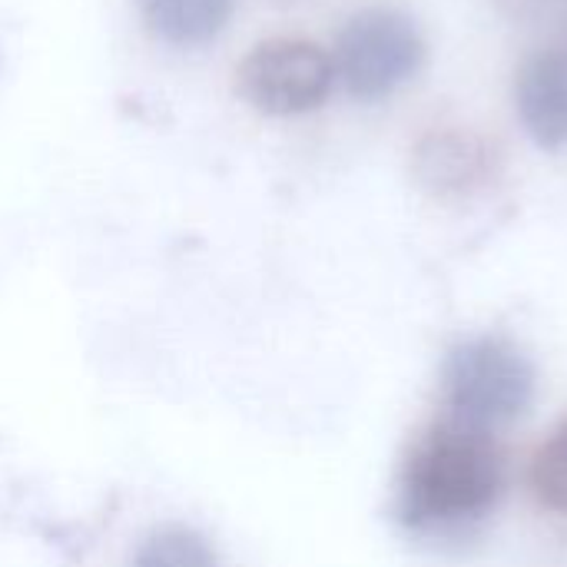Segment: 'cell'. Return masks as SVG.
I'll list each match as a JSON object with an SVG mask.
<instances>
[{
	"label": "cell",
	"mask_w": 567,
	"mask_h": 567,
	"mask_svg": "<svg viewBox=\"0 0 567 567\" xmlns=\"http://www.w3.org/2000/svg\"><path fill=\"white\" fill-rule=\"evenodd\" d=\"M133 567H219V558L199 532L166 525L140 545Z\"/></svg>",
	"instance_id": "ba28073f"
},
{
	"label": "cell",
	"mask_w": 567,
	"mask_h": 567,
	"mask_svg": "<svg viewBox=\"0 0 567 567\" xmlns=\"http://www.w3.org/2000/svg\"><path fill=\"white\" fill-rule=\"evenodd\" d=\"M422 37L399 10H362L336 40V76L355 100H382L415 76L422 63Z\"/></svg>",
	"instance_id": "3957f363"
},
{
	"label": "cell",
	"mask_w": 567,
	"mask_h": 567,
	"mask_svg": "<svg viewBox=\"0 0 567 567\" xmlns=\"http://www.w3.org/2000/svg\"><path fill=\"white\" fill-rule=\"evenodd\" d=\"M502 488V458L482 429L449 422L432 429L409 455L399 508L412 528L482 518Z\"/></svg>",
	"instance_id": "6da1fadb"
},
{
	"label": "cell",
	"mask_w": 567,
	"mask_h": 567,
	"mask_svg": "<svg viewBox=\"0 0 567 567\" xmlns=\"http://www.w3.org/2000/svg\"><path fill=\"white\" fill-rule=\"evenodd\" d=\"M236 76L249 106L269 116H296L322 106L332 90L336 66L319 43L276 37L259 43Z\"/></svg>",
	"instance_id": "277c9868"
},
{
	"label": "cell",
	"mask_w": 567,
	"mask_h": 567,
	"mask_svg": "<svg viewBox=\"0 0 567 567\" xmlns=\"http://www.w3.org/2000/svg\"><path fill=\"white\" fill-rule=\"evenodd\" d=\"M445 392L455 419L472 429L518 419L535 395L532 362L505 339L462 342L445 365Z\"/></svg>",
	"instance_id": "7a4b0ae2"
},
{
	"label": "cell",
	"mask_w": 567,
	"mask_h": 567,
	"mask_svg": "<svg viewBox=\"0 0 567 567\" xmlns=\"http://www.w3.org/2000/svg\"><path fill=\"white\" fill-rule=\"evenodd\" d=\"M492 146L462 130L429 133L415 150V179L435 196H468L492 179Z\"/></svg>",
	"instance_id": "8992f818"
},
{
	"label": "cell",
	"mask_w": 567,
	"mask_h": 567,
	"mask_svg": "<svg viewBox=\"0 0 567 567\" xmlns=\"http://www.w3.org/2000/svg\"><path fill=\"white\" fill-rule=\"evenodd\" d=\"M532 485L542 505H548L551 512H567V422L538 449Z\"/></svg>",
	"instance_id": "9c48e42d"
},
{
	"label": "cell",
	"mask_w": 567,
	"mask_h": 567,
	"mask_svg": "<svg viewBox=\"0 0 567 567\" xmlns=\"http://www.w3.org/2000/svg\"><path fill=\"white\" fill-rule=\"evenodd\" d=\"M518 116L528 136L545 150L567 146V43L525 60L515 86Z\"/></svg>",
	"instance_id": "5b68a950"
},
{
	"label": "cell",
	"mask_w": 567,
	"mask_h": 567,
	"mask_svg": "<svg viewBox=\"0 0 567 567\" xmlns=\"http://www.w3.org/2000/svg\"><path fill=\"white\" fill-rule=\"evenodd\" d=\"M136 3L146 30L169 47H203L216 40L226 30L236 7V0H136Z\"/></svg>",
	"instance_id": "52a82bcc"
}]
</instances>
